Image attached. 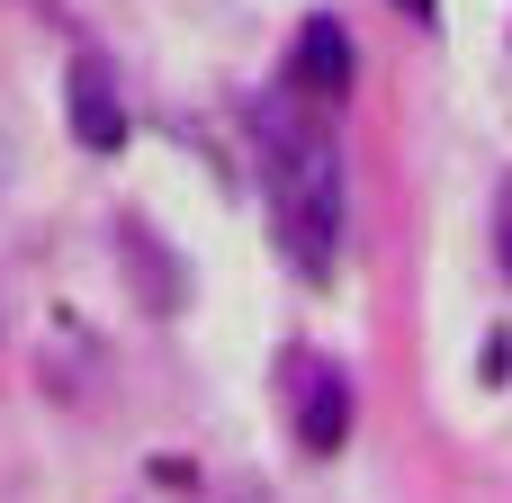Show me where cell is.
Segmentation results:
<instances>
[{
	"instance_id": "cell-3",
	"label": "cell",
	"mask_w": 512,
	"mask_h": 503,
	"mask_svg": "<svg viewBox=\"0 0 512 503\" xmlns=\"http://www.w3.org/2000/svg\"><path fill=\"white\" fill-rule=\"evenodd\" d=\"M288 90H297V99H342V90H351V36H342V18H306V27H297Z\"/></svg>"
},
{
	"instance_id": "cell-6",
	"label": "cell",
	"mask_w": 512,
	"mask_h": 503,
	"mask_svg": "<svg viewBox=\"0 0 512 503\" xmlns=\"http://www.w3.org/2000/svg\"><path fill=\"white\" fill-rule=\"evenodd\" d=\"M396 9H414V18H432V9H441V0H396Z\"/></svg>"
},
{
	"instance_id": "cell-4",
	"label": "cell",
	"mask_w": 512,
	"mask_h": 503,
	"mask_svg": "<svg viewBox=\"0 0 512 503\" xmlns=\"http://www.w3.org/2000/svg\"><path fill=\"white\" fill-rule=\"evenodd\" d=\"M72 135L90 153H117L126 144V99H117V81H108L99 54H72Z\"/></svg>"
},
{
	"instance_id": "cell-2",
	"label": "cell",
	"mask_w": 512,
	"mask_h": 503,
	"mask_svg": "<svg viewBox=\"0 0 512 503\" xmlns=\"http://www.w3.org/2000/svg\"><path fill=\"white\" fill-rule=\"evenodd\" d=\"M288 378H297V441L315 459H333L351 441V378L333 360H288Z\"/></svg>"
},
{
	"instance_id": "cell-5",
	"label": "cell",
	"mask_w": 512,
	"mask_h": 503,
	"mask_svg": "<svg viewBox=\"0 0 512 503\" xmlns=\"http://www.w3.org/2000/svg\"><path fill=\"white\" fill-rule=\"evenodd\" d=\"M495 243H504V270H512V180H504V207H495Z\"/></svg>"
},
{
	"instance_id": "cell-1",
	"label": "cell",
	"mask_w": 512,
	"mask_h": 503,
	"mask_svg": "<svg viewBox=\"0 0 512 503\" xmlns=\"http://www.w3.org/2000/svg\"><path fill=\"white\" fill-rule=\"evenodd\" d=\"M261 180H270V225L297 261V279H333V261H342V162H333V135L315 117H297L288 99L261 108Z\"/></svg>"
}]
</instances>
